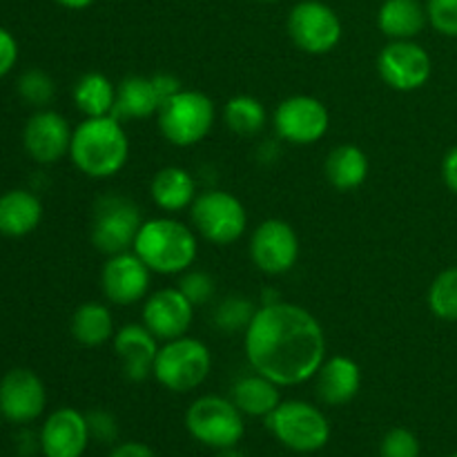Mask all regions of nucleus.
Wrapping results in <instances>:
<instances>
[{
    "label": "nucleus",
    "instance_id": "obj_25",
    "mask_svg": "<svg viewBox=\"0 0 457 457\" xmlns=\"http://www.w3.org/2000/svg\"><path fill=\"white\" fill-rule=\"evenodd\" d=\"M369 156L361 147L351 145H337L335 150H330L328 159H326V179L333 187L337 190H355L369 177Z\"/></svg>",
    "mask_w": 457,
    "mask_h": 457
},
{
    "label": "nucleus",
    "instance_id": "obj_17",
    "mask_svg": "<svg viewBox=\"0 0 457 457\" xmlns=\"http://www.w3.org/2000/svg\"><path fill=\"white\" fill-rule=\"evenodd\" d=\"M150 268L137 253L112 254L101 272V288L112 303L132 306L141 302L150 288Z\"/></svg>",
    "mask_w": 457,
    "mask_h": 457
},
{
    "label": "nucleus",
    "instance_id": "obj_38",
    "mask_svg": "<svg viewBox=\"0 0 457 457\" xmlns=\"http://www.w3.org/2000/svg\"><path fill=\"white\" fill-rule=\"evenodd\" d=\"M110 457H159V455H156L150 446L143 445V442H123V445L112 449Z\"/></svg>",
    "mask_w": 457,
    "mask_h": 457
},
{
    "label": "nucleus",
    "instance_id": "obj_5",
    "mask_svg": "<svg viewBox=\"0 0 457 457\" xmlns=\"http://www.w3.org/2000/svg\"><path fill=\"white\" fill-rule=\"evenodd\" d=\"M266 427L279 445L295 453H317L330 440V424L317 406L302 400L281 402L266 418Z\"/></svg>",
    "mask_w": 457,
    "mask_h": 457
},
{
    "label": "nucleus",
    "instance_id": "obj_29",
    "mask_svg": "<svg viewBox=\"0 0 457 457\" xmlns=\"http://www.w3.org/2000/svg\"><path fill=\"white\" fill-rule=\"evenodd\" d=\"M223 120L228 128L239 137H253L266 128V107L259 98L248 96V94H239V96L230 98L223 107Z\"/></svg>",
    "mask_w": 457,
    "mask_h": 457
},
{
    "label": "nucleus",
    "instance_id": "obj_22",
    "mask_svg": "<svg viewBox=\"0 0 457 457\" xmlns=\"http://www.w3.org/2000/svg\"><path fill=\"white\" fill-rule=\"evenodd\" d=\"M43 219V204L29 190H9L0 195V235L27 237Z\"/></svg>",
    "mask_w": 457,
    "mask_h": 457
},
{
    "label": "nucleus",
    "instance_id": "obj_7",
    "mask_svg": "<svg viewBox=\"0 0 457 457\" xmlns=\"http://www.w3.org/2000/svg\"><path fill=\"white\" fill-rule=\"evenodd\" d=\"M214 125V103L208 94L181 89L161 105L159 129L168 143L190 147L204 141Z\"/></svg>",
    "mask_w": 457,
    "mask_h": 457
},
{
    "label": "nucleus",
    "instance_id": "obj_23",
    "mask_svg": "<svg viewBox=\"0 0 457 457\" xmlns=\"http://www.w3.org/2000/svg\"><path fill=\"white\" fill-rule=\"evenodd\" d=\"M152 201L165 212H179L195 204L196 181L187 170L170 165L159 170L150 183Z\"/></svg>",
    "mask_w": 457,
    "mask_h": 457
},
{
    "label": "nucleus",
    "instance_id": "obj_11",
    "mask_svg": "<svg viewBox=\"0 0 457 457\" xmlns=\"http://www.w3.org/2000/svg\"><path fill=\"white\" fill-rule=\"evenodd\" d=\"M277 137L293 145H312L328 132L330 116L324 103L315 96L297 94L277 105L272 116Z\"/></svg>",
    "mask_w": 457,
    "mask_h": 457
},
{
    "label": "nucleus",
    "instance_id": "obj_30",
    "mask_svg": "<svg viewBox=\"0 0 457 457\" xmlns=\"http://www.w3.org/2000/svg\"><path fill=\"white\" fill-rule=\"evenodd\" d=\"M428 308L445 321H457V266L446 268L428 288Z\"/></svg>",
    "mask_w": 457,
    "mask_h": 457
},
{
    "label": "nucleus",
    "instance_id": "obj_6",
    "mask_svg": "<svg viewBox=\"0 0 457 457\" xmlns=\"http://www.w3.org/2000/svg\"><path fill=\"white\" fill-rule=\"evenodd\" d=\"M186 428L199 445L208 449H232L245 436L244 413L232 400L204 395L186 411Z\"/></svg>",
    "mask_w": 457,
    "mask_h": 457
},
{
    "label": "nucleus",
    "instance_id": "obj_10",
    "mask_svg": "<svg viewBox=\"0 0 457 457\" xmlns=\"http://www.w3.org/2000/svg\"><path fill=\"white\" fill-rule=\"evenodd\" d=\"M288 34L306 54H328L342 40V21L320 0H302L288 13Z\"/></svg>",
    "mask_w": 457,
    "mask_h": 457
},
{
    "label": "nucleus",
    "instance_id": "obj_18",
    "mask_svg": "<svg viewBox=\"0 0 457 457\" xmlns=\"http://www.w3.org/2000/svg\"><path fill=\"white\" fill-rule=\"evenodd\" d=\"M89 440L92 436L87 418L80 411L65 406L45 420L38 445L45 457H83Z\"/></svg>",
    "mask_w": 457,
    "mask_h": 457
},
{
    "label": "nucleus",
    "instance_id": "obj_3",
    "mask_svg": "<svg viewBox=\"0 0 457 457\" xmlns=\"http://www.w3.org/2000/svg\"><path fill=\"white\" fill-rule=\"evenodd\" d=\"M132 250L152 272L179 275L190 270L199 254V244L195 230L186 223L161 217L143 221Z\"/></svg>",
    "mask_w": 457,
    "mask_h": 457
},
{
    "label": "nucleus",
    "instance_id": "obj_40",
    "mask_svg": "<svg viewBox=\"0 0 457 457\" xmlns=\"http://www.w3.org/2000/svg\"><path fill=\"white\" fill-rule=\"evenodd\" d=\"M152 79H154V85L156 89H159L163 103L168 101V98H172L177 92H181V83H179V79H174L172 74H156L152 76Z\"/></svg>",
    "mask_w": 457,
    "mask_h": 457
},
{
    "label": "nucleus",
    "instance_id": "obj_9",
    "mask_svg": "<svg viewBox=\"0 0 457 457\" xmlns=\"http://www.w3.org/2000/svg\"><path fill=\"white\" fill-rule=\"evenodd\" d=\"M190 217L196 232L217 245L235 244L248 228V212L235 195L223 190H208L196 195L190 205Z\"/></svg>",
    "mask_w": 457,
    "mask_h": 457
},
{
    "label": "nucleus",
    "instance_id": "obj_36",
    "mask_svg": "<svg viewBox=\"0 0 457 457\" xmlns=\"http://www.w3.org/2000/svg\"><path fill=\"white\" fill-rule=\"evenodd\" d=\"M87 418V427H89V436L98 442H114L119 437V424H116V418L107 411H92V413L85 415Z\"/></svg>",
    "mask_w": 457,
    "mask_h": 457
},
{
    "label": "nucleus",
    "instance_id": "obj_33",
    "mask_svg": "<svg viewBox=\"0 0 457 457\" xmlns=\"http://www.w3.org/2000/svg\"><path fill=\"white\" fill-rule=\"evenodd\" d=\"M379 457H420V440L413 431L395 427L386 431L379 445Z\"/></svg>",
    "mask_w": 457,
    "mask_h": 457
},
{
    "label": "nucleus",
    "instance_id": "obj_34",
    "mask_svg": "<svg viewBox=\"0 0 457 457\" xmlns=\"http://www.w3.org/2000/svg\"><path fill=\"white\" fill-rule=\"evenodd\" d=\"M427 13L433 29L457 38V0H428Z\"/></svg>",
    "mask_w": 457,
    "mask_h": 457
},
{
    "label": "nucleus",
    "instance_id": "obj_4",
    "mask_svg": "<svg viewBox=\"0 0 457 457\" xmlns=\"http://www.w3.org/2000/svg\"><path fill=\"white\" fill-rule=\"evenodd\" d=\"M212 370V353L195 337L170 339L159 348L152 378L172 393H190L208 379Z\"/></svg>",
    "mask_w": 457,
    "mask_h": 457
},
{
    "label": "nucleus",
    "instance_id": "obj_14",
    "mask_svg": "<svg viewBox=\"0 0 457 457\" xmlns=\"http://www.w3.org/2000/svg\"><path fill=\"white\" fill-rule=\"evenodd\" d=\"M47 406L45 384L34 370L12 369L0 379V415L13 424H29Z\"/></svg>",
    "mask_w": 457,
    "mask_h": 457
},
{
    "label": "nucleus",
    "instance_id": "obj_8",
    "mask_svg": "<svg viewBox=\"0 0 457 457\" xmlns=\"http://www.w3.org/2000/svg\"><path fill=\"white\" fill-rule=\"evenodd\" d=\"M143 226L141 208L132 199L120 195H105L94 205L92 244L98 253L120 254L134 248Z\"/></svg>",
    "mask_w": 457,
    "mask_h": 457
},
{
    "label": "nucleus",
    "instance_id": "obj_2",
    "mask_svg": "<svg viewBox=\"0 0 457 457\" xmlns=\"http://www.w3.org/2000/svg\"><path fill=\"white\" fill-rule=\"evenodd\" d=\"M70 156L76 168L87 177H114L128 163V134L114 116L85 119L71 134Z\"/></svg>",
    "mask_w": 457,
    "mask_h": 457
},
{
    "label": "nucleus",
    "instance_id": "obj_13",
    "mask_svg": "<svg viewBox=\"0 0 457 457\" xmlns=\"http://www.w3.org/2000/svg\"><path fill=\"white\" fill-rule=\"evenodd\" d=\"M250 257L266 275H284L299 259V237L290 223L268 219L259 223L250 239Z\"/></svg>",
    "mask_w": 457,
    "mask_h": 457
},
{
    "label": "nucleus",
    "instance_id": "obj_28",
    "mask_svg": "<svg viewBox=\"0 0 457 457\" xmlns=\"http://www.w3.org/2000/svg\"><path fill=\"white\" fill-rule=\"evenodd\" d=\"M74 103L85 119H98V116H112L116 103V87L112 80L101 71L83 74L74 85Z\"/></svg>",
    "mask_w": 457,
    "mask_h": 457
},
{
    "label": "nucleus",
    "instance_id": "obj_21",
    "mask_svg": "<svg viewBox=\"0 0 457 457\" xmlns=\"http://www.w3.org/2000/svg\"><path fill=\"white\" fill-rule=\"evenodd\" d=\"M163 98L156 89L154 79L147 76H128L116 85V103L112 116L119 120L147 119L159 114Z\"/></svg>",
    "mask_w": 457,
    "mask_h": 457
},
{
    "label": "nucleus",
    "instance_id": "obj_44",
    "mask_svg": "<svg viewBox=\"0 0 457 457\" xmlns=\"http://www.w3.org/2000/svg\"><path fill=\"white\" fill-rule=\"evenodd\" d=\"M449 457H457V453H453V455H449Z\"/></svg>",
    "mask_w": 457,
    "mask_h": 457
},
{
    "label": "nucleus",
    "instance_id": "obj_20",
    "mask_svg": "<svg viewBox=\"0 0 457 457\" xmlns=\"http://www.w3.org/2000/svg\"><path fill=\"white\" fill-rule=\"evenodd\" d=\"M361 370L355 360L346 355H335L321 364L315 375L317 397L328 406H344L360 393Z\"/></svg>",
    "mask_w": 457,
    "mask_h": 457
},
{
    "label": "nucleus",
    "instance_id": "obj_12",
    "mask_svg": "<svg viewBox=\"0 0 457 457\" xmlns=\"http://www.w3.org/2000/svg\"><path fill=\"white\" fill-rule=\"evenodd\" d=\"M433 62L427 49L413 40H391L378 56V71L388 87L415 92L431 79Z\"/></svg>",
    "mask_w": 457,
    "mask_h": 457
},
{
    "label": "nucleus",
    "instance_id": "obj_37",
    "mask_svg": "<svg viewBox=\"0 0 457 457\" xmlns=\"http://www.w3.org/2000/svg\"><path fill=\"white\" fill-rule=\"evenodd\" d=\"M18 61V43L4 27H0V79L13 70Z\"/></svg>",
    "mask_w": 457,
    "mask_h": 457
},
{
    "label": "nucleus",
    "instance_id": "obj_35",
    "mask_svg": "<svg viewBox=\"0 0 457 457\" xmlns=\"http://www.w3.org/2000/svg\"><path fill=\"white\" fill-rule=\"evenodd\" d=\"M179 290H181L195 306H201V303H205L214 295V279L208 272L190 270L183 277L181 284H179Z\"/></svg>",
    "mask_w": 457,
    "mask_h": 457
},
{
    "label": "nucleus",
    "instance_id": "obj_19",
    "mask_svg": "<svg viewBox=\"0 0 457 457\" xmlns=\"http://www.w3.org/2000/svg\"><path fill=\"white\" fill-rule=\"evenodd\" d=\"M114 353L120 360L125 378L129 382H143L154 373L159 339L141 324L123 326L114 333Z\"/></svg>",
    "mask_w": 457,
    "mask_h": 457
},
{
    "label": "nucleus",
    "instance_id": "obj_32",
    "mask_svg": "<svg viewBox=\"0 0 457 457\" xmlns=\"http://www.w3.org/2000/svg\"><path fill=\"white\" fill-rule=\"evenodd\" d=\"M18 94L22 101H27L34 107H45L56 94V85H54L52 76L45 74L43 70H27L25 74L18 79Z\"/></svg>",
    "mask_w": 457,
    "mask_h": 457
},
{
    "label": "nucleus",
    "instance_id": "obj_43",
    "mask_svg": "<svg viewBox=\"0 0 457 457\" xmlns=\"http://www.w3.org/2000/svg\"><path fill=\"white\" fill-rule=\"evenodd\" d=\"M262 3H275V0H262Z\"/></svg>",
    "mask_w": 457,
    "mask_h": 457
},
{
    "label": "nucleus",
    "instance_id": "obj_31",
    "mask_svg": "<svg viewBox=\"0 0 457 457\" xmlns=\"http://www.w3.org/2000/svg\"><path fill=\"white\" fill-rule=\"evenodd\" d=\"M257 308L248 302L241 295H232V297H226L214 311V326L223 333H239V330H245L253 321Z\"/></svg>",
    "mask_w": 457,
    "mask_h": 457
},
{
    "label": "nucleus",
    "instance_id": "obj_24",
    "mask_svg": "<svg viewBox=\"0 0 457 457\" xmlns=\"http://www.w3.org/2000/svg\"><path fill=\"white\" fill-rule=\"evenodd\" d=\"M427 22V7L420 0H384L378 12V27L391 40H413Z\"/></svg>",
    "mask_w": 457,
    "mask_h": 457
},
{
    "label": "nucleus",
    "instance_id": "obj_15",
    "mask_svg": "<svg viewBox=\"0 0 457 457\" xmlns=\"http://www.w3.org/2000/svg\"><path fill=\"white\" fill-rule=\"evenodd\" d=\"M71 134L74 129L65 116L54 110H40L25 123L22 145L36 163L52 165L70 154Z\"/></svg>",
    "mask_w": 457,
    "mask_h": 457
},
{
    "label": "nucleus",
    "instance_id": "obj_16",
    "mask_svg": "<svg viewBox=\"0 0 457 457\" xmlns=\"http://www.w3.org/2000/svg\"><path fill=\"white\" fill-rule=\"evenodd\" d=\"M195 320V303L179 288H163L152 295L143 306V326L159 342L187 335Z\"/></svg>",
    "mask_w": 457,
    "mask_h": 457
},
{
    "label": "nucleus",
    "instance_id": "obj_1",
    "mask_svg": "<svg viewBox=\"0 0 457 457\" xmlns=\"http://www.w3.org/2000/svg\"><path fill=\"white\" fill-rule=\"evenodd\" d=\"M245 357L254 373L277 386H297L326 361V335L317 317L288 302H268L245 328Z\"/></svg>",
    "mask_w": 457,
    "mask_h": 457
},
{
    "label": "nucleus",
    "instance_id": "obj_27",
    "mask_svg": "<svg viewBox=\"0 0 457 457\" xmlns=\"http://www.w3.org/2000/svg\"><path fill=\"white\" fill-rule=\"evenodd\" d=\"M71 337L80 344V346L96 348L103 346L114 337V320L105 303L87 302L80 303L76 312L71 315Z\"/></svg>",
    "mask_w": 457,
    "mask_h": 457
},
{
    "label": "nucleus",
    "instance_id": "obj_39",
    "mask_svg": "<svg viewBox=\"0 0 457 457\" xmlns=\"http://www.w3.org/2000/svg\"><path fill=\"white\" fill-rule=\"evenodd\" d=\"M442 179H445L446 187L457 195V145L446 152L445 161H442Z\"/></svg>",
    "mask_w": 457,
    "mask_h": 457
},
{
    "label": "nucleus",
    "instance_id": "obj_41",
    "mask_svg": "<svg viewBox=\"0 0 457 457\" xmlns=\"http://www.w3.org/2000/svg\"><path fill=\"white\" fill-rule=\"evenodd\" d=\"M54 3H58L61 7H65V9H85V7H89L94 0H54Z\"/></svg>",
    "mask_w": 457,
    "mask_h": 457
},
{
    "label": "nucleus",
    "instance_id": "obj_42",
    "mask_svg": "<svg viewBox=\"0 0 457 457\" xmlns=\"http://www.w3.org/2000/svg\"><path fill=\"white\" fill-rule=\"evenodd\" d=\"M217 457H245V455L241 453V451L237 449V446H232V449H221V451H219Z\"/></svg>",
    "mask_w": 457,
    "mask_h": 457
},
{
    "label": "nucleus",
    "instance_id": "obj_26",
    "mask_svg": "<svg viewBox=\"0 0 457 457\" xmlns=\"http://www.w3.org/2000/svg\"><path fill=\"white\" fill-rule=\"evenodd\" d=\"M232 402L250 418H268L281 404L279 386L263 375H245L232 388Z\"/></svg>",
    "mask_w": 457,
    "mask_h": 457
}]
</instances>
